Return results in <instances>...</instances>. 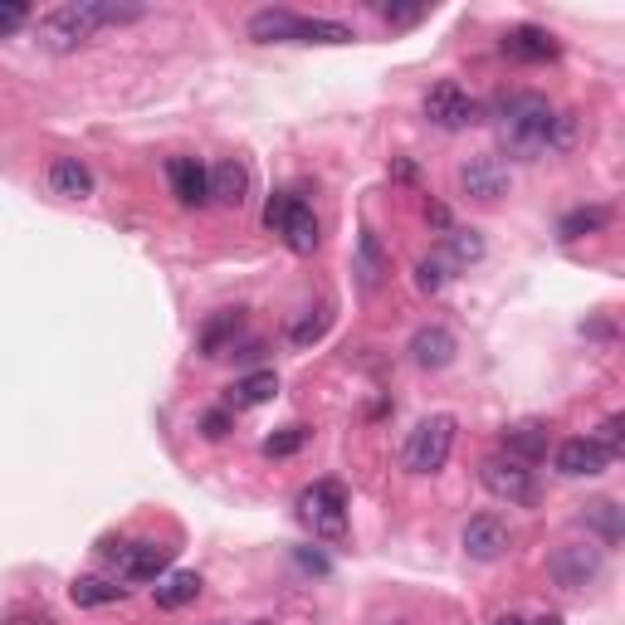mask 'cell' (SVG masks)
<instances>
[{
	"label": "cell",
	"mask_w": 625,
	"mask_h": 625,
	"mask_svg": "<svg viewBox=\"0 0 625 625\" xmlns=\"http://www.w3.org/2000/svg\"><path fill=\"white\" fill-rule=\"evenodd\" d=\"M576 143V117L558 113L542 93H513L499 103V147L533 162L542 152H567Z\"/></svg>",
	"instance_id": "cell-1"
},
{
	"label": "cell",
	"mask_w": 625,
	"mask_h": 625,
	"mask_svg": "<svg viewBox=\"0 0 625 625\" xmlns=\"http://www.w3.org/2000/svg\"><path fill=\"white\" fill-rule=\"evenodd\" d=\"M455 430H459V420L445 416V410L420 420V426L410 430L406 450H400L410 475H435V469H445V459H450V450H455Z\"/></svg>",
	"instance_id": "cell-2"
},
{
	"label": "cell",
	"mask_w": 625,
	"mask_h": 625,
	"mask_svg": "<svg viewBox=\"0 0 625 625\" xmlns=\"http://www.w3.org/2000/svg\"><path fill=\"white\" fill-rule=\"evenodd\" d=\"M299 518L313 528V538H347V489L337 479H317L313 489L299 493Z\"/></svg>",
	"instance_id": "cell-3"
},
{
	"label": "cell",
	"mask_w": 625,
	"mask_h": 625,
	"mask_svg": "<svg viewBox=\"0 0 625 625\" xmlns=\"http://www.w3.org/2000/svg\"><path fill=\"white\" fill-rule=\"evenodd\" d=\"M479 483L493 493V499H503V503H538V479H533V469L528 465H518V459L509 455H493V459H483L479 465Z\"/></svg>",
	"instance_id": "cell-4"
},
{
	"label": "cell",
	"mask_w": 625,
	"mask_h": 625,
	"mask_svg": "<svg viewBox=\"0 0 625 625\" xmlns=\"http://www.w3.org/2000/svg\"><path fill=\"white\" fill-rule=\"evenodd\" d=\"M34 40H40V50H50V54H74L84 40H93V20H88L84 0L50 10V15L40 20V34H34Z\"/></svg>",
	"instance_id": "cell-5"
},
{
	"label": "cell",
	"mask_w": 625,
	"mask_h": 625,
	"mask_svg": "<svg viewBox=\"0 0 625 625\" xmlns=\"http://www.w3.org/2000/svg\"><path fill=\"white\" fill-rule=\"evenodd\" d=\"M601 562L606 558H601V548H592V542H567V548L552 552L548 572L562 592H582V586H592L601 576Z\"/></svg>",
	"instance_id": "cell-6"
},
{
	"label": "cell",
	"mask_w": 625,
	"mask_h": 625,
	"mask_svg": "<svg viewBox=\"0 0 625 625\" xmlns=\"http://www.w3.org/2000/svg\"><path fill=\"white\" fill-rule=\"evenodd\" d=\"M426 117L435 127H445V133H459V127L479 123V103L469 98L455 79H440V84L426 93Z\"/></svg>",
	"instance_id": "cell-7"
},
{
	"label": "cell",
	"mask_w": 625,
	"mask_h": 625,
	"mask_svg": "<svg viewBox=\"0 0 625 625\" xmlns=\"http://www.w3.org/2000/svg\"><path fill=\"white\" fill-rule=\"evenodd\" d=\"M117 562V582H157L171 567V548L162 542H127V548H108Z\"/></svg>",
	"instance_id": "cell-8"
},
{
	"label": "cell",
	"mask_w": 625,
	"mask_h": 625,
	"mask_svg": "<svg viewBox=\"0 0 625 625\" xmlns=\"http://www.w3.org/2000/svg\"><path fill=\"white\" fill-rule=\"evenodd\" d=\"M552 465H558L562 479H596V475H606L611 469V455L601 450L592 435H576V440L558 445V459H552Z\"/></svg>",
	"instance_id": "cell-9"
},
{
	"label": "cell",
	"mask_w": 625,
	"mask_h": 625,
	"mask_svg": "<svg viewBox=\"0 0 625 625\" xmlns=\"http://www.w3.org/2000/svg\"><path fill=\"white\" fill-rule=\"evenodd\" d=\"M465 552L475 562H499L503 552H509V523L503 518H493V513H479V518H469L465 523Z\"/></svg>",
	"instance_id": "cell-10"
},
{
	"label": "cell",
	"mask_w": 625,
	"mask_h": 625,
	"mask_svg": "<svg viewBox=\"0 0 625 625\" xmlns=\"http://www.w3.org/2000/svg\"><path fill=\"white\" fill-rule=\"evenodd\" d=\"M548 450H552L548 420H518V426L503 430V455L518 459V465H538V459H548Z\"/></svg>",
	"instance_id": "cell-11"
},
{
	"label": "cell",
	"mask_w": 625,
	"mask_h": 625,
	"mask_svg": "<svg viewBox=\"0 0 625 625\" xmlns=\"http://www.w3.org/2000/svg\"><path fill=\"white\" fill-rule=\"evenodd\" d=\"M459 186H465V196L475 200H499L509 191V167H503L499 157H475L459 167Z\"/></svg>",
	"instance_id": "cell-12"
},
{
	"label": "cell",
	"mask_w": 625,
	"mask_h": 625,
	"mask_svg": "<svg viewBox=\"0 0 625 625\" xmlns=\"http://www.w3.org/2000/svg\"><path fill=\"white\" fill-rule=\"evenodd\" d=\"M503 54L518 59V64H548V59H558V40L542 25H513L503 34Z\"/></svg>",
	"instance_id": "cell-13"
},
{
	"label": "cell",
	"mask_w": 625,
	"mask_h": 625,
	"mask_svg": "<svg viewBox=\"0 0 625 625\" xmlns=\"http://www.w3.org/2000/svg\"><path fill=\"white\" fill-rule=\"evenodd\" d=\"M455 352H459V342H455V333H450V327H440V323L420 327V333L410 337V357H416V367H426V372L450 367V362H455Z\"/></svg>",
	"instance_id": "cell-14"
},
{
	"label": "cell",
	"mask_w": 625,
	"mask_h": 625,
	"mask_svg": "<svg viewBox=\"0 0 625 625\" xmlns=\"http://www.w3.org/2000/svg\"><path fill=\"white\" fill-rule=\"evenodd\" d=\"M167 176H171V196L181 200V206H206L210 200V171L200 167L196 157H171Z\"/></svg>",
	"instance_id": "cell-15"
},
{
	"label": "cell",
	"mask_w": 625,
	"mask_h": 625,
	"mask_svg": "<svg viewBox=\"0 0 625 625\" xmlns=\"http://www.w3.org/2000/svg\"><path fill=\"white\" fill-rule=\"evenodd\" d=\"M279 396V376L274 372H250V376H240V382L226 392V410H254V406H264V400H274Z\"/></svg>",
	"instance_id": "cell-16"
},
{
	"label": "cell",
	"mask_w": 625,
	"mask_h": 625,
	"mask_svg": "<svg viewBox=\"0 0 625 625\" xmlns=\"http://www.w3.org/2000/svg\"><path fill=\"white\" fill-rule=\"evenodd\" d=\"M250 40H259V44H293V40H299V15L284 10V6L254 10V15H250Z\"/></svg>",
	"instance_id": "cell-17"
},
{
	"label": "cell",
	"mask_w": 625,
	"mask_h": 625,
	"mask_svg": "<svg viewBox=\"0 0 625 625\" xmlns=\"http://www.w3.org/2000/svg\"><path fill=\"white\" fill-rule=\"evenodd\" d=\"M244 196H250V167L244 162H220L216 171H210V200H220V206H244Z\"/></svg>",
	"instance_id": "cell-18"
},
{
	"label": "cell",
	"mask_w": 625,
	"mask_h": 625,
	"mask_svg": "<svg viewBox=\"0 0 625 625\" xmlns=\"http://www.w3.org/2000/svg\"><path fill=\"white\" fill-rule=\"evenodd\" d=\"M50 186H54V196L84 200V196H93V171L79 157H54L50 162Z\"/></svg>",
	"instance_id": "cell-19"
},
{
	"label": "cell",
	"mask_w": 625,
	"mask_h": 625,
	"mask_svg": "<svg viewBox=\"0 0 625 625\" xmlns=\"http://www.w3.org/2000/svg\"><path fill=\"white\" fill-rule=\"evenodd\" d=\"M284 244L293 254H313L317 250V240H323V230H317V216L309 206H303V200H293V210H289V220H284Z\"/></svg>",
	"instance_id": "cell-20"
},
{
	"label": "cell",
	"mask_w": 625,
	"mask_h": 625,
	"mask_svg": "<svg viewBox=\"0 0 625 625\" xmlns=\"http://www.w3.org/2000/svg\"><path fill=\"white\" fill-rule=\"evenodd\" d=\"M244 327V313L240 309H226V313H216L206 327H200V337H196V347H200V357H220V352L235 342V333Z\"/></svg>",
	"instance_id": "cell-21"
},
{
	"label": "cell",
	"mask_w": 625,
	"mask_h": 625,
	"mask_svg": "<svg viewBox=\"0 0 625 625\" xmlns=\"http://www.w3.org/2000/svg\"><path fill=\"white\" fill-rule=\"evenodd\" d=\"M152 596H157L162 611H181V606H191V601L200 596V576L196 572H167V576H157Z\"/></svg>",
	"instance_id": "cell-22"
},
{
	"label": "cell",
	"mask_w": 625,
	"mask_h": 625,
	"mask_svg": "<svg viewBox=\"0 0 625 625\" xmlns=\"http://www.w3.org/2000/svg\"><path fill=\"white\" fill-rule=\"evenodd\" d=\"M582 523H586V528H592V533L601 538V548H616V542L625 538V518H621V503H611V499H596V503H586Z\"/></svg>",
	"instance_id": "cell-23"
},
{
	"label": "cell",
	"mask_w": 625,
	"mask_h": 625,
	"mask_svg": "<svg viewBox=\"0 0 625 625\" xmlns=\"http://www.w3.org/2000/svg\"><path fill=\"white\" fill-rule=\"evenodd\" d=\"M123 596H127V586L108 582V576H79V582L69 586V601H74V606H117Z\"/></svg>",
	"instance_id": "cell-24"
},
{
	"label": "cell",
	"mask_w": 625,
	"mask_h": 625,
	"mask_svg": "<svg viewBox=\"0 0 625 625\" xmlns=\"http://www.w3.org/2000/svg\"><path fill=\"white\" fill-rule=\"evenodd\" d=\"M606 226H611V206H576V210L562 216L558 235H562V240H586V235H596Z\"/></svg>",
	"instance_id": "cell-25"
},
{
	"label": "cell",
	"mask_w": 625,
	"mask_h": 625,
	"mask_svg": "<svg viewBox=\"0 0 625 625\" xmlns=\"http://www.w3.org/2000/svg\"><path fill=\"white\" fill-rule=\"evenodd\" d=\"M357 34H352V25H342V20H309L299 15V40L293 44H352Z\"/></svg>",
	"instance_id": "cell-26"
},
{
	"label": "cell",
	"mask_w": 625,
	"mask_h": 625,
	"mask_svg": "<svg viewBox=\"0 0 625 625\" xmlns=\"http://www.w3.org/2000/svg\"><path fill=\"white\" fill-rule=\"evenodd\" d=\"M84 10H88V20H93V30H103V25H133V20L147 15L143 6H123V0H84Z\"/></svg>",
	"instance_id": "cell-27"
},
{
	"label": "cell",
	"mask_w": 625,
	"mask_h": 625,
	"mask_svg": "<svg viewBox=\"0 0 625 625\" xmlns=\"http://www.w3.org/2000/svg\"><path fill=\"white\" fill-rule=\"evenodd\" d=\"M303 445H309V426H284V430H274L259 450H264V459H289V455H299Z\"/></svg>",
	"instance_id": "cell-28"
},
{
	"label": "cell",
	"mask_w": 625,
	"mask_h": 625,
	"mask_svg": "<svg viewBox=\"0 0 625 625\" xmlns=\"http://www.w3.org/2000/svg\"><path fill=\"white\" fill-rule=\"evenodd\" d=\"M445 240H450V264H475V259H483L479 230H450Z\"/></svg>",
	"instance_id": "cell-29"
},
{
	"label": "cell",
	"mask_w": 625,
	"mask_h": 625,
	"mask_svg": "<svg viewBox=\"0 0 625 625\" xmlns=\"http://www.w3.org/2000/svg\"><path fill=\"white\" fill-rule=\"evenodd\" d=\"M445 279H450V264H445V259H420L416 264V289L420 293H440Z\"/></svg>",
	"instance_id": "cell-30"
},
{
	"label": "cell",
	"mask_w": 625,
	"mask_h": 625,
	"mask_svg": "<svg viewBox=\"0 0 625 625\" xmlns=\"http://www.w3.org/2000/svg\"><path fill=\"white\" fill-rule=\"evenodd\" d=\"M327 333V309H317V313H309V317H299V323H293V347H309V342H317Z\"/></svg>",
	"instance_id": "cell-31"
},
{
	"label": "cell",
	"mask_w": 625,
	"mask_h": 625,
	"mask_svg": "<svg viewBox=\"0 0 625 625\" xmlns=\"http://www.w3.org/2000/svg\"><path fill=\"white\" fill-rule=\"evenodd\" d=\"M382 269H386L382 244H376L372 230H362V279H367V284H376V279H382Z\"/></svg>",
	"instance_id": "cell-32"
},
{
	"label": "cell",
	"mask_w": 625,
	"mask_h": 625,
	"mask_svg": "<svg viewBox=\"0 0 625 625\" xmlns=\"http://www.w3.org/2000/svg\"><path fill=\"white\" fill-rule=\"evenodd\" d=\"M592 440H596L611 459H616V455H621V445H625V416H606V420H601V430L592 435Z\"/></svg>",
	"instance_id": "cell-33"
},
{
	"label": "cell",
	"mask_w": 625,
	"mask_h": 625,
	"mask_svg": "<svg viewBox=\"0 0 625 625\" xmlns=\"http://www.w3.org/2000/svg\"><path fill=\"white\" fill-rule=\"evenodd\" d=\"M293 200H299V196H293V191H274V196H269V206H264V226L274 230V235L284 230V220H289Z\"/></svg>",
	"instance_id": "cell-34"
},
{
	"label": "cell",
	"mask_w": 625,
	"mask_h": 625,
	"mask_svg": "<svg viewBox=\"0 0 625 625\" xmlns=\"http://www.w3.org/2000/svg\"><path fill=\"white\" fill-rule=\"evenodd\" d=\"M25 20H30V6H25V0H0V34L20 30Z\"/></svg>",
	"instance_id": "cell-35"
},
{
	"label": "cell",
	"mask_w": 625,
	"mask_h": 625,
	"mask_svg": "<svg viewBox=\"0 0 625 625\" xmlns=\"http://www.w3.org/2000/svg\"><path fill=\"white\" fill-rule=\"evenodd\" d=\"M200 435H206V440H226L230 435V410H210V416L200 420Z\"/></svg>",
	"instance_id": "cell-36"
},
{
	"label": "cell",
	"mask_w": 625,
	"mask_h": 625,
	"mask_svg": "<svg viewBox=\"0 0 625 625\" xmlns=\"http://www.w3.org/2000/svg\"><path fill=\"white\" fill-rule=\"evenodd\" d=\"M382 15L392 25H416V20H426V6H382Z\"/></svg>",
	"instance_id": "cell-37"
},
{
	"label": "cell",
	"mask_w": 625,
	"mask_h": 625,
	"mask_svg": "<svg viewBox=\"0 0 625 625\" xmlns=\"http://www.w3.org/2000/svg\"><path fill=\"white\" fill-rule=\"evenodd\" d=\"M489 625H533V621H523V616H513V611H503V616H493Z\"/></svg>",
	"instance_id": "cell-38"
},
{
	"label": "cell",
	"mask_w": 625,
	"mask_h": 625,
	"mask_svg": "<svg viewBox=\"0 0 625 625\" xmlns=\"http://www.w3.org/2000/svg\"><path fill=\"white\" fill-rule=\"evenodd\" d=\"M6 625H54L50 616H15V621H6Z\"/></svg>",
	"instance_id": "cell-39"
},
{
	"label": "cell",
	"mask_w": 625,
	"mask_h": 625,
	"mask_svg": "<svg viewBox=\"0 0 625 625\" xmlns=\"http://www.w3.org/2000/svg\"><path fill=\"white\" fill-rule=\"evenodd\" d=\"M533 625H567L562 616H542V621H533Z\"/></svg>",
	"instance_id": "cell-40"
}]
</instances>
